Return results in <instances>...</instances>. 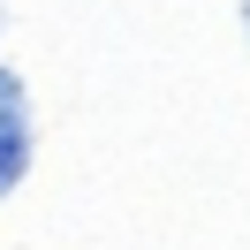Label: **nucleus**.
<instances>
[{
  "label": "nucleus",
  "instance_id": "obj_1",
  "mask_svg": "<svg viewBox=\"0 0 250 250\" xmlns=\"http://www.w3.org/2000/svg\"><path fill=\"white\" fill-rule=\"evenodd\" d=\"M23 159H31V106H23L16 68H0V197L23 182Z\"/></svg>",
  "mask_w": 250,
  "mask_h": 250
}]
</instances>
